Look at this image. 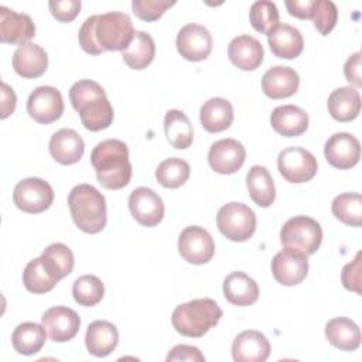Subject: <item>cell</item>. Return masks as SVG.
Listing matches in <instances>:
<instances>
[{
    "instance_id": "cell-1",
    "label": "cell",
    "mask_w": 362,
    "mask_h": 362,
    "mask_svg": "<svg viewBox=\"0 0 362 362\" xmlns=\"http://www.w3.org/2000/svg\"><path fill=\"white\" fill-rule=\"evenodd\" d=\"M90 163L96 178L106 189H122L132 178L127 146L117 139H107L96 144L90 153Z\"/></svg>"
},
{
    "instance_id": "cell-2",
    "label": "cell",
    "mask_w": 362,
    "mask_h": 362,
    "mask_svg": "<svg viewBox=\"0 0 362 362\" xmlns=\"http://www.w3.org/2000/svg\"><path fill=\"white\" fill-rule=\"evenodd\" d=\"M69 100L78 112L85 129L99 132L113 122V107L106 98L105 89L95 81L81 79L69 89Z\"/></svg>"
},
{
    "instance_id": "cell-3",
    "label": "cell",
    "mask_w": 362,
    "mask_h": 362,
    "mask_svg": "<svg viewBox=\"0 0 362 362\" xmlns=\"http://www.w3.org/2000/svg\"><path fill=\"white\" fill-rule=\"evenodd\" d=\"M68 206L75 225L82 232L99 233L106 226V201L93 185H75L68 195Z\"/></svg>"
},
{
    "instance_id": "cell-4",
    "label": "cell",
    "mask_w": 362,
    "mask_h": 362,
    "mask_svg": "<svg viewBox=\"0 0 362 362\" xmlns=\"http://www.w3.org/2000/svg\"><path fill=\"white\" fill-rule=\"evenodd\" d=\"M222 317V310L212 298H195L180 304L171 314V324L184 337L199 338L215 327Z\"/></svg>"
},
{
    "instance_id": "cell-5",
    "label": "cell",
    "mask_w": 362,
    "mask_h": 362,
    "mask_svg": "<svg viewBox=\"0 0 362 362\" xmlns=\"http://www.w3.org/2000/svg\"><path fill=\"white\" fill-rule=\"evenodd\" d=\"M134 28L127 14L109 11L96 14L93 37L102 51H124L134 37Z\"/></svg>"
},
{
    "instance_id": "cell-6",
    "label": "cell",
    "mask_w": 362,
    "mask_h": 362,
    "mask_svg": "<svg viewBox=\"0 0 362 362\" xmlns=\"http://www.w3.org/2000/svg\"><path fill=\"white\" fill-rule=\"evenodd\" d=\"M280 242L284 247L298 249L307 256L313 255L322 242L321 225L310 216H293L281 226Z\"/></svg>"
},
{
    "instance_id": "cell-7",
    "label": "cell",
    "mask_w": 362,
    "mask_h": 362,
    "mask_svg": "<svg viewBox=\"0 0 362 362\" xmlns=\"http://www.w3.org/2000/svg\"><path fill=\"white\" fill-rule=\"evenodd\" d=\"M216 226L229 240L245 242L256 230V215L252 208L242 202H229L219 208Z\"/></svg>"
},
{
    "instance_id": "cell-8",
    "label": "cell",
    "mask_w": 362,
    "mask_h": 362,
    "mask_svg": "<svg viewBox=\"0 0 362 362\" xmlns=\"http://www.w3.org/2000/svg\"><path fill=\"white\" fill-rule=\"evenodd\" d=\"M13 201L23 212L40 214L51 206L54 201V191L52 187L41 178H24L14 187Z\"/></svg>"
},
{
    "instance_id": "cell-9",
    "label": "cell",
    "mask_w": 362,
    "mask_h": 362,
    "mask_svg": "<svg viewBox=\"0 0 362 362\" xmlns=\"http://www.w3.org/2000/svg\"><path fill=\"white\" fill-rule=\"evenodd\" d=\"M277 168L283 178L293 184L307 182L317 174V158L303 147H287L277 157Z\"/></svg>"
},
{
    "instance_id": "cell-10",
    "label": "cell",
    "mask_w": 362,
    "mask_h": 362,
    "mask_svg": "<svg viewBox=\"0 0 362 362\" xmlns=\"http://www.w3.org/2000/svg\"><path fill=\"white\" fill-rule=\"evenodd\" d=\"M178 252L185 262L204 264L214 257L215 243L206 229L192 225L184 228L180 233Z\"/></svg>"
},
{
    "instance_id": "cell-11",
    "label": "cell",
    "mask_w": 362,
    "mask_h": 362,
    "mask_svg": "<svg viewBox=\"0 0 362 362\" xmlns=\"http://www.w3.org/2000/svg\"><path fill=\"white\" fill-rule=\"evenodd\" d=\"M272 273L283 286H297L308 274L307 255L294 247H284L272 260Z\"/></svg>"
},
{
    "instance_id": "cell-12",
    "label": "cell",
    "mask_w": 362,
    "mask_h": 362,
    "mask_svg": "<svg viewBox=\"0 0 362 362\" xmlns=\"http://www.w3.org/2000/svg\"><path fill=\"white\" fill-rule=\"evenodd\" d=\"M27 112L31 119L41 124H49L58 120L64 113V99L54 86L35 88L27 100Z\"/></svg>"
},
{
    "instance_id": "cell-13",
    "label": "cell",
    "mask_w": 362,
    "mask_h": 362,
    "mask_svg": "<svg viewBox=\"0 0 362 362\" xmlns=\"http://www.w3.org/2000/svg\"><path fill=\"white\" fill-rule=\"evenodd\" d=\"M175 45L184 59L204 61L212 51V35L204 25L191 23L178 31Z\"/></svg>"
},
{
    "instance_id": "cell-14",
    "label": "cell",
    "mask_w": 362,
    "mask_h": 362,
    "mask_svg": "<svg viewBox=\"0 0 362 362\" xmlns=\"http://www.w3.org/2000/svg\"><path fill=\"white\" fill-rule=\"evenodd\" d=\"M129 209L132 216L143 226L151 228L161 222L164 216V204L160 195L147 187H139L129 197Z\"/></svg>"
},
{
    "instance_id": "cell-15",
    "label": "cell",
    "mask_w": 362,
    "mask_h": 362,
    "mask_svg": "<svg viewBox=\"0 0 362 362\" xmlns=\"http://www.w3.org/2000/svg\"><path fill=\"white\" fill-rule=\"evenodd\" d=\"M41 324L47 331V335L54 342H66L72 339L81 325L79 315L69 307L57 305L48 308L42 317Z\"/></svg>"
},
{
    "instance_id": "cell-16",
    "label": "cell",
    "mask_w": 362,
    "mask_h": 362,
    "mask_svg": "<svg viewBox=\"0 0 362 362\" xmlns=\"http://www.w3.org/2000/svg\"><path fill=\"white\" fill-rule=\"evenodd\" d=\"M324 156L332 167L348 170L356 165L361 158V143L349 133H335L325 141Z\"/></svg>"
},
{
    "instance_id": "cell-17",
    "label": "cell",
    "mask_w": 362,
    "mask_h": 362,
    "mask_svg": "<svg viewBox=\"0 0 362 362\" xmlns=\"http://www.w3.org/2000/svg\"><path fill=\"white\" fill-rule=\"evenodd\" d=\"M246 151L240 141L235 139H222L209 147L208 163L215 173L233 174L245 163Z\"/></svg>"
},
{
    "instance_id": "cell-18",
    "label": "cell",
    "mask_w": 362,
    "mask_h": 362,
    "mask_svg": "<svg viewBox=\"0 0 362 362\" xmlns=\"http://www.w3.org/2000/svg\"><path fill=\"white\" fill-rule=\"evenodd\" d=\"M35 35V25L30 16L17 13L6 6L0 7V41L4 44H27Z\"/></svg>"
},
{
    "instance_id": "cell-19",
    "label": "cell",
    "mask_w": 362,
    "mask_h": 362,
    "mask_svg": "<svg viewBox=\"0 0 362 362\" xmlns=\"http://www.w3.org/2000/svg\"><path fill=\"white\" fill-rule=\"evenodd\" d=\"M269 355L270 342L259 331H243L232 342V356L236 362H264Z\"/></svg>"
},
{
    "instance_id": "cell-20",
    "label": "cell",
    "mask_w": 362,
    "mask_h": 362,
    "mask_svg": "<svg viewBox=\"0 0 362 362\" xmlns=\"http://www.w3.org/2000/svg\"><path fill=\"white\" fill-rule=\"evenodd\" d=\"M228 57L236 68L242 71H253L262 65L264 51L259 40L243 34L235 37L229 42Z\"/></svg>"
},
{
    "instance_id": "cell-21",
    "label": "cell",
    "mask_w": 362,
    "mask_h": 362,
    "mask_svg": "<svg viewBox=\"0 0 362 362\" xmlns=\"http://www.w3.org/2000/svg\"><path fill=\"white\" fill-rule=\"evenodd\" d=\"M83 151V139L74 129H59L49 139V154L59 164L71 165L78 163Z\"/></svg>"
},
{
    "instance_id": "cell-22",
    "label": "cell",
    "mask_w": 362,
    "mask_h": 362,
    "mask_svg": "<svg viewBox=\"0 0 362 362\" xmlns=\"http://www.w3.org/2000/svg\"><path fill=\"white\" fill-rule=\"evenodd\" d=\"M300 85L298 74L283 65H276L267 69L262 78V90L270 99H283L293 96Z\"/></svg>"
},
{
    "instance_id": "cell-23",
    "label": "cell",
    "mask_w": 362,
    "mask_h": 362,
    "mask_svg": "<svg viewBox=\"0 0 362 362\" xmlns=\"http://www.w3.org/2000/svg\"><path fill=\"white\" fill-rule=\"evenodd\" d=\"M47 66L48 55L38 44H23L13 54V68L23 78H38L47 71Z\"/></svg>"
},
{
    "instance_id": "cell-24",
    "label": "cell",
    "mask_w": 362,
    "mask_h": 362,
    "mask_svg": "<svg viewBox=\"0 0 362 362\" xmlns=\"http://www.w3.org/2000/svg\"><path fill=\"white\" fill-rule=\"evenodd\" d=\"M119 342L117 328L105 320H96L88 325L85 335V345L89 354L98 358L112 354Z\"/></svg>"
},
{
    "instance_id": "cell-25",
    "label": "cell",
    "mask_w": 362,
    "mask_h": 362,
    "mask_svg": "<svg viewBox=\"0 0 362 362\" xmlns=\"http://www.w3.org/2000/svg\"><path fill=\"white\" fill-rule=\"evenodd\" d=\"M269 47L277 58L293 59L297 58L304 48L301 33L286 23H279L274 30L267 35Z\"/></svg>"
},
{
    "instance_id": "cell-26",
    "label": "cell",
    "mask_w": 362,
    "mask_h": 362,
    "mask_svg": "<svg viewBox=\"0 0 362 362\" xmlns=\"http://www.w3.org/2000/svg\"><path fill=\"white\" fill-rule=\"evenodd\" d=\"M270 124L284 137L301 136L308 127V115L296 105L277 106L270 115Z\"/></svg>"
},
{
    "instance_id": "cell-27",
    "label": "cell",
    "mask_w": 362,
    "mask_h": 362,
    "mask_svg": "<svg viewBox=\"0 0 362 362\" xmlns=\"http://www.w3.org/2000/svg\"><path fill=\"white\" fill-rule=\"evenodd\" d=\"M225 298L238 307L252 305L259 298L257 283L243 272H232L223 280Z\"/></svg>"
},
{
    "instance_id": "cell-28",
    "label": "cell",
    "mask_w": 362,
    "mask_h": 362,
    "mask_svg": "<svg viewBox=\"0 0 362 362\" xmlns=\"http://www.w3.org/2000/svg\"><path fill=\"white\" fill-rule=\"evenodd\" d=\"M202 127L209 133L226 130L233 122V107L228 99L211 98L199 109Z\"/></svg>"
},
{
    "instance_id": "cell-29",
    "label": "cell",
    "mask_w": 362,
    "mask_h": 362,
    "mask_svg": "<svg viewBox=\"0 0 362 362\" xmlns=\"http://www.w3.org/2000/svg\"><path fill=\"white\" fill-rule=\"evenodd\" d=\"M329 115L338 122H351L361 112L359 92L351 86H341L331 92L327 100Z\"/></svg>"
},
{
    "instance_id": "cell-30",
    "label": "cell",
    "mask_w": 362,
    "mask_h": 362,
    "mask_svg": "<svg viewBox=\"0 0 362 362\" xmlns=\"http://www.w3.org/2000/svg\"><path fill=\"white\" fill-rule=\"evenodd\" d=\"M325 337L331 345L341 351H355L361 345V329L346 317L329 320L325 325Z\"/></svg>"
},
{
    "instance_id": "cell-31",
    "label": "cell",
    "mask_w": 362,
    "mask_h": 362,
    "mask_svg": "<svg viewBox=\"0 0 362 362\" xmlns=\"http://www.w3.org/2000/svg\"><path fill=\"white\" fill-rule=\"evenodd\" d=\"M246 187L252 201L262 206L269 208L276 198V188L269 170L263 165H253L246 175Z\"/></svg>"
},
{
    "instance_id": "cell-32",
    "label": "cell",
    "mask_w": 362,
    "mask_h": 362,
    "mask_svg": "<svg viewBox=\"0 0 362 362\" xmlns=\"http://www.w3.org/2000/svg\"><path fill=\"white\" fill-rule=\"evenodd\" d=\"M164 133L167 141L178 150L188 148L194 140V130L188 116L178 110L170 109L164 116Z\"/></svg>"
},
{
    "instance_id": "cell-33",
    "label": "cell",
    "mask_w": 362,
    "mask_h": 362,
    "mask_svg": "<svg viewBox=\"0 0 362 362\" xmlns=\"http://www.w3.org/2000/svg\"><path fill=\"white\" fill-rule=\"evenodd\" d=\"M156 55V44L150 34L144 31H136L129 47L122 52L124 64L132 69L147 68Z\"/></svg>"
},
{
    "instance_id": "cell-34",
    "label": "cell",
    "mask_w": 362,
    "mask_h": 362,
    "mask_svg": "<svg viewBox=\"0 0 362 362\" xmlns=\"http://www.w3.org/2000/svg\"><path fill=\"white\" fill-rule=\"evenodd\" d=\"M47 331L42 324L35 322H23L16 327L11 335V344L14 351L21 355H34L45 344Z\"/></svg>"
},
{
    "instance_id": "cell-35",
    "label": "cell",
    "mask_w": 362,
    "mask_h": 362,
    "mask_svg": "<svg viewBox=\"0 0 362 362\" xmlns=\"http://www.w3.org/2000/svg\"><path fill=\"white\" fill-rule=\"evenodd\" d=\"M41 259L45 267L58 281L71 274L75 263L72 250L66 245L59 242L47 246L41 255Z\"/></svg>"
},
{
    "instance_id": "cell-36",
    "label": "cell",
    "mask_w": 362,
    "mask_h": 362,
    "mask_svg": "<svg viewBox=\"0 0 362 362\" xmlns=\"http://www.w3.org/2000/svg\"><path fill=\"white\" fill-rule=\"evenodd\" d=\"M23 283L28 291L34 294H44L51 291L58 280L45 267L42 259L35 257L27 263L23 272Z\"/></svg>"
},
{
    "instance_id": "cell-37",
    "label": "cell",
    "mask_w": 362,
    "mask_h": 362,
    "mask_svg": "<svg viewBox=\"0 0 362 362\" xmlns=\"http://www.w3.org/2000/svg\"><path fill=\"white\" fill-rule=\"evenodd\" d=\"M332 215L348 226L362 223V197L358 192H344L334 198L331 205Z\"/></svg>"
},
{
    "instance_id": "cell-38",
    "label": "cell",
    "mask_w": 362,
    "mask_h": 362,
    "mask_svg": "<svg viewBox=\"0 0 362 362\" xmlns=\"http://www.w3.org/2000/svg\"><path fill=\"white\" fill-rule=\"evenodd\" d=\"M156 178L165 188H178L189 178V164L178 157L165 158L157 165Z\"/></svg>"
},
{
    "instance_id": "cell-39",
    "label": "cell",
    "mask_w": 362,
    "mask_h": 362,
    "mask_svg": "<svg viewBox=\"0 0 362 362\" xmlns=\"http://www.w3.org/2000/svg\"><path fill=\"white\" fill-rule=\"evenodd\" d=\"M74 300L83 307H93L102 301L105 296V286L98 276H79L72 286Z\"/></svg>"
},
{
    "instance_id": "cell-40",
    "label": "cell",
    "mask_w": 362,
    "mask_h": 362,
    "mask_svg": "<svg viewBox=\"0 0 362 362\" xmlns=\"http://www.w3.org/2000/svg\"><path fill=\"white\" fill-rule=\"evenodd\" d=\"M249 20L256 31L269 35L279 24V10L273 1H255L249 11Z\"/></svg>"
},
{
    "instance_id": "cell-41",
    "label": "cell",
    "mask_w": 362,
    "mask_h": 362,
    "mask_svg": "<svg viewBox=\"0 0 362 362\" xmlns=\"http://www.w3.org/2000/svg\"><path fill=\"white\" fill-rule=\"evenodd\" d=\"M310 18L313 20L318 33L321 35H327L337 24L338 8L331 0H314Z\"/></svg>"
},
{
    "instance_id": "cell-42",
    "label": "cell",
    "mask_w": 362,
    "mask_h": 362,
    "mask_svg": "<svg viewBox=\"0 0 362 362\" xmlns=\"http://www.w3.org/2000/svg\"><path fill=\"white\" fill-rule=\"evenodd\" d=\"M175 1L170 0H133L132 8L136 17L144 21H156L158 20L167 8L173 7Z\"/></svg>"
},
{
    "instance_id": "cell-43",
    "label": "cell",
    "mask_w": 362,
    "mask_h": 362,
    "mask_svg": "<svg viewBox=\"0 0 362 362\" xmlns=\"http://www.w3.org/2000/svg\"><path fill=\"white\" fill-rule=\"evenodd\" d=\"M49 11L61 23H69L72 21L81 10V1L79 0H51L48 3Z\"/></svg>"
},
{
    "instance_id": "cell-44",
    "label": "cell",
    "mask_w": 362,
    "mask_h": 362,
    "mask_svg": "<svg viewBox=\"0 0 362 362\" xmlns=\"http://www.w3.org/2000/svg\"><path fill=\"white\" fill-rule=\"evenodd\" d=\"M95 21H96V14L95 16H90L88 17L81 28H79V33H78V40H79V45L81 48L88 52V54H92V55H99L102 54L103 51L98 47L96 41H95V37H93V25H95Z\"/></svg>"
},
{
    "instance_id": "cell-45",
    "label": "cell",
    "mask_w": 362,
    "mask_h": 362,
    "mask_svg": "<svg viewBox=\"0 0 362 362\" xmlns=\"http://www.w3.org/2000/svg\"><path fill=\"white\" fill-rule=\"evenodd\" d=\"M341 280L346 290L361 294V288H359V284H361V252L356 253L355 259L351 263L344 266L342 273H341Z\"/></svg>"
},
{
    "instance_id": "cell-46",
    "label": "cell",
    "mask_w": 362,
    "mask_h": 362,
    "mask_svg": "<svg viewBox=\"0 0 362 362\" xmlns=\"http://www.w3.org/2000/svg\"><path fill=\"white\" fill-rule=\"evenodd\" d=\"M174 361H187V362H204L205 356L197 346L180 344L173 346V349L167 355V362Z\"/></svg>"
},
{
    "instance_id": "cell-47",
    "label": "cell",
    "mask_w": 362,
    "mask_h": 362,
    "mask_svg": "<svg viewBox=\"0 0 362 362\" xmlns=\"http://www.w3.org/2000/svg\"><path fill=\"white\" fill-rule=\"evenodd\" d=\"M344 74H345V78L349 83L355 85L356 88H361L362 86V78H361V52H355L352 54L345 65H344Z\"/></svg>"
},
{
    "instance_id": "cell-48",
    "label": "cell",
    "mask_w": 362,
    "mask_h": 362,
    "mask_svg": "<svg viewBox=\"0 0 362 362\" xmlns=\"http://www.w3.org/2000/svg\"><path fill=\"white\" fill-rule=\"evenodd\" d=\"M313 3L314 0H287L286 7L291 16L307 20L311 17Z\"/></svg>"
},
{
    "instance_id": "cell-49",
    "label": "cell",
    "mask_w": 362,
    "mask_h": 362,
    "mask_svg": "<svg viewBox=\"0 0 362 362\" xmlns=\"http://www.w3.org/2000/svg\"><path fill=\"white\" fill-rule=\"evenodd\" d=\"M1 119L8 117L14 109H16V103H17V98L16 93L13 90V88H10L6 82L1 83Z\"/></svg>"
}]
</instances>
